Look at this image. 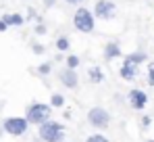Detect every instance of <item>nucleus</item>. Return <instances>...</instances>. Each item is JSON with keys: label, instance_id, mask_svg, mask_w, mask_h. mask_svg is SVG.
Returning <instances> with one entry per match:
<instances>
[{"label": "nucleus", "instance_id": "f257e3e1", "mask_svg": "<svg viewBox=\"0 0 154 142\" xmlns=\"http://www.w3.org/2000/svg\"><path fill=\"white\" fill-rule=\"evenodd\" d=\"M38 138L42 142H67V127L60 121L50 119L38 125Z\"/></svg>", "mask_w": 154, "mask_h": 142}, {"label": "nucleus", "instance_id": "f03ea898", "mask_svg": "<svg viewBox=\"0 0 154 142\" xmlns=\"http://www.w3.org/2000/svg\"><path fill=\"white\" fill-rule=\"evenodd\" d=\"M73 27L79 34H92L96 29V15H94V11H90L88 6H77L75 15H73Z\"/></svg>", "mask_w": 154, "mask_h": 142}, {"label": "nucleus", "instance_id": "7ed1b4c3", "mask_svg": "<svg viewBox=\"0 0 154 142\" xmlns=\"http://www.w3.org/2000/svg\"><path fill=\"white\" fill-rule=\"evenodd\" d=\"M25 117L31 125H42L52 119V107L46 102H31L25 109Z\"/></svg>", "mask_w": 154, "mask_h": 142}, {"label": "nucleus", "instance_id": "20e7f679", "mask_svg": "<svg viewBox=\"0 0 154 142\" xmlns=\"http://www.w3.org/2000/svg\"><path fill=\"white\" fill-rule=\"evenodd\" d=\"M85 119H88V123H90L94 130H100V132L110 125V113H108L104 107H92V109L88 111Z\"/></svg>", "mask_w": 154, "mask_h": 142}, {"label": "nucleus", "instance_id": "39448f33", "mask_svg": "<svg viewBox=\"0 0 154 142\" xmlns=\"http://www.w3.org/2000/svg\"><path fill=\"white\" fill-rule=\"evenodd\" d=\"M29 121L27 117H6L2 121V127H4V134H8V136H15V138H19V136H25L27 130H29Z\"/></svg>", "mask_w": 154, "mask_h": 142}, {"label": "nucleus", "instance_id": "423d86ee", "mask_svg": "<svg viewBox=\"0 0 154 142\" xmlns=\"http://www.w3.org/2000/svg\"><path fill=\"white\" fill-rule=\"evenodd\" d=\"M92 11H94L96 19H102V21H110V19H115V15H117L115 0H96V4H94Z\"/></svg>", "mask_w": 154, "mask_h": 142}, {"label": "nucleus", "instance_id": "0eeeda50", "mask_svg": "<svg viewBox=\"0 0 154 142\" xmlns=\"http://www.w3.org/2000/svg\"><path fill=\"white\" fill-rule=\"evenodd\" d=\"M127 102L133 111H144L146 105H148V94L140 88H131L127 92Z\"/></svg>", "mask_w": 154, "mask_h": 142}, {"label": "nucleus", "instance_id": "6e6552de", "mask_svg": "<svg viewBox=\"0 0 154 142\" xmlns=\"http://www.w3.org/2000/svg\"><path fill=\"white\" fill-rule=\"evenodd\" d=\"M58 82H60V86H65V88H69V90H77V88H79L77 69H69V67L60 69L58 71Z\"/></svg>", "mask_w": 154, "mask_h": 142}, {"label": "nucleus", "instance_id": "1a4fd4ad", "mask_svg": "<svg viewBox=\"0 0 154 142\" xmlns=\"http://www.w3.org/2000/svg\"><path fill=\"white\" fill-rule=\"evenodd\" d=\"M119 75H121V79H125V82H133V79L140 75V65H133V63L123 61V65L119 67Z\"/></svg>", "mask_w": 154, "mask_h": 142}, {"label": "nucleus", "instance_id": "9d476101", "mask_svg": "<svg viewBox=\"0 0 154 142\" xmlns=\"http://www.w3.org/2000/svg\"><path fill=\"white\" fill-rule=\"evenodd\" d=\"M123 52H121V44L117 42V40H110V42H106V46H104V61L106 63H110V61H115V59H119Z\"/></svg>", "mask_w": 154, "mask_h": 142}, {"label": "nucleus", "instance_id": "9b49d317", "mask_svg": "<svg viewBox=\"0 0 154 142\" xmlns=\"http://www.w3.org/2000/svg\"><path fill=\"white\" fill-rule=\"evenodd\" d=\"M2 19H4V23L8 25V27H23L27 21L25 15H21V13H4Z\"/></svg>", "mask_w": 154, "mask_h": 142}, {"label": "nucleus", "instance_id": "f8f14e48", "mask_svg": "<svg viewBox=\"0 0 154 142\" xmlns=\"http://www.w3.org/2000/svg\"><path fill=\"white\" fill-rule=\"evenodd\" d=\"M123 61L133 63V65H142V63H146V61H148V54H146V52H142V50H135V52H127V54L123 56Z\"/></svg>", "mask_w": 154, "mask_h": 142}, {"label": "nucleus", "instance_id": "ddd939ff", "mask_svg": "<svg viewBox=\"0 0 154 142\" xmlns=\"http://www.w3.org/2000/svg\"><path fill=\"white\" fill-rule=\"evenodd\" d=\"M88 77H90L92 84H102L104 79H106V75H104V71L100 67H90L88 69Z\"/></svg>", "mask_w": 154, "mask_h": 142}, {"label": "nucleus", "instance_id": "4468645a", "mask_svg": "<svg viewBox=\"0 0 154 142\" xmlns=\"http://www.w3.org/2000/svg\"><path fill=\"white\" fill-rule=\"evenodd\" d=\"M54 46L58 52H69L71 50V40H69V36H58L56 40H54Z\"/></svg>", "mask_w": 154, "mask_h": 142}, {"label": "nucleus", "instance_id": "2eb2a0df", "mask_svg": "<svg viewBox=\"0 0 154 142\" xmlns=\"http://www.w3.org/2000/svg\"><path fill=\"white\" fill-rule=\"evenodd\" d=\"M54 69V63L52 61H46V63H42V65H38L35 67V75H40V77H48Z\"/></svg>", "mask_w": 154, "mask_h": 142}, {"label": "nucleus", "instance_id": "dca6fc26", "mask_svg": "<svg viewBox=\"0 0 154 142\" xmlns=\"http://www.w3.org/2000/svg\"><path fill=\"white\" fill-rule=\"evenodd\" d=\"M50 107L52 109H63L65 107V96L60 92H52L50 94Z\"/></svg>", "mask_w": 154, "mask_h": 142}, {"label": "nucleus", "instance_id": "f3484780", "mask_svg": "<svg viewBox=\"0 0 154 142\" xmlns=\"http://www.w3.org/2000/svg\"><path fill=\"white\" fill-rule=\"evenodd\" d=\"M79 65H81V59L77 56V54H67L65 56V67H69V69H79Z\"/></svg>", "mask_w": 154, "mask_h": 142}, {"label": "nucleus", "instance_id": "a211bd4d", "mask_svg": "<svg viewBox=\"0 0 154 142\" xmlns=\"http://www.w3.org/2000/svg\"><path fill=\"white\" fill-rule=\"evenodd\" d=\"M29 46H31V52H33V54H44V52H46V46H44L42 42H38V40H31Z\"/></svg>", "mask_w": 154, "mask_h": 142}, {"label": "nucleus", "instance_id": "6ab92c4d", "mask_svg": "<svg viewBox=\"0 0 154 142\" xmlns=\"http://www.w3.org/2000/svg\"><path fill=\"white\" fill-rule=\"evenodd\" d=\"M46 31H48V27H46L44 21H35V25H33V34L35 36H46Z\"/></svg>", "mask_w": 154, "mask_h": 142}, {"label": "nucleus", "instance_id": "aec40b11", "mask_svg": "<svg viewBox=\"0 0 154 142\" xmlns=\"http://www.w3.org/2000/svg\"><path fill=\"white\" fill-rule=\"evenodd\" d=\"M85 142H110V140L106 136H102V132H96V134H90L85 138Z\"/></svg>", "mask_w": 154, "mask_h": 142}, {"label": "nucleus", "instance_id": "412c9836", "mask_svg": "<svg viewBox=\"0 0 154 142\" xmlns=\"http://www.w3.org/2000/svg\"><path fill=\"white\" fill-rule=\"evenodd\" d=\"M25 19H27V21H42V17L38 15V11H35L33 6H29V8H27V13H25Z\"/></svg>", "mask_w": 154, "mask_h": 142}, {"label": "nucleus", "instance_id": "4be33fe9", "mask_svg": "<svg viewBox=\"0 0 154 142\" xmlns=\"http://www.w3.org/2000/svg\"><path fill=\"white\" fill-rule=\"evenodd\" d=\"M150 123H152V117H150V115H144L142 121H140V125H142L144 130H146V127H150Z\"/></svg>", "mask_w": 154, "mask_h": 142}, {"label": "nucleus", "instance_id": "5701e85b", "mask_svg": "<svg viewBox=\"0 0 154 142\" xmlns=\"http://www.w3.org/2000/svg\"><path fill=\"white\" fill-rule=\"evenodd\" d=\"M148 84H150V86H154V65H150V67H148Z\"/></svg>", "mask_w": 154, "mask_h": 142}, {"label": "nucleus", "instance_id": "b1692460", "mask_svg": "<svg viewBox=\"0 0 154 142\" xmlns=\"http://www.w3.org/2000/svg\"><path fill=\"white\" fill-rule=\"evenodd\" d=\"M56 2H58V0H42L44 8H52V6H56Z\"/></svg>", "mask_w": 154, "mask_h": 142}, {"label": "nucleus", "instance_id": "393cba45", "mask_svg": "<svg viewBox=\"0 0 154 142\" xmlns=\"http://www.w3.org/2000/svg\"><path fill=\"white\" fill-rule=\"evenodd\" d=\"M112 100H115L117 105H123V102H125V98H123L121 94H115V96H112Z\"/></svg>", "mask_w": 154, "mask_h": 142}, {"label": "nucleus", "instance_id": "a878e982", "mask_svg": "<svg viewBox=\"0 0 154 142\" xmlns=\"http://www.w3.org/2000/svg\"><path fill=\"white\" fill-rule=\"evenodd\" d=\"M65 2H69V4H73V6H81L83 0H65Z\"/></svg>", "mask_w": 154, "mask_h": 142}, {"label": "nucleus", "instance_id": "bb28decb", "mask_svg": "<svg viewBox=\"0 0 154 142\" xmlns=\"http://www.w3.org/2000/svg\"><path fill=\"white\" fill-rule=\"evenodd\" d=\"M2 132H4V127H2V125H0V136H2Z\"/></svg>", "mask_w": 154, "mask_h": 142}, {"label": "nucleus", "instance_id": "cd10ccee", "mask_svg": "<svg viewBox=\"0 0 154 142\" xmlns=\"http://www.w3.org/2000/svg\"><path fill=\"white\" fill-rule=\"evenodd\" d=\"M31 142H42V140H40V138H38V140H31Z\"/></svg>", "mask_w": 154, "mask_h": 142}, {"label": "nucleus", "instance_id": "c85d7f7f", "mask_svg": "<svg viewBox=\"0 0 154 142\" xmlns=\"http://www.w3.org/2000/svg\"><path fill=\"white\" fill-rule=\"evenodd\" d=\"M148 142H154V140H148Z\"/></svg>", "mask_w": 154, "mask_h": 142}]
</instances>
